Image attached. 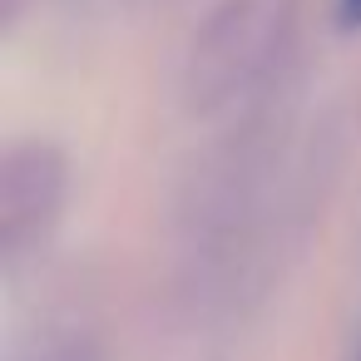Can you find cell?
Here are the masks:
<instances>
[{"instance_id":"obj_3","label":"cell","mask_w":361,"mask_h":361,"mask_svg":"<svg viewBox=\"0 0 361 361\" xmlns=\"http://www.w3.org/2000/svg\"><path fill=\"white\" fill-rule=\"evenodd\" d=\"M336 16H341V25L361 30V0H336Z\"/></svg>"},{"instance_id":"obj_2","label":"cell","mask_w":361,"mask_h":361,"mask_svg":"<svg viewBox=\"0 0 361 361\" xmlns=\"http://www.w3.org/2000/svg\"><path fill=\"white\" fill-rule=\"evenodd\" d=\"M65 159L55 144H16L0 164V243L20 252L45 238L55 213L65 208Z\"/></svg>"},{"instance_id":"obj_1","label":"cell","mask_w":361,"mask_h":361,"mask_svg":"<svg viewBox=\"0 0 361 361\" xmlns=\"http://www.w3.org/2000/svg\"><path fill=\"white\" fill-rule=\"evenodd\" d=\"M297 25V0H223L183 55V104L218 114L252 99L282 65Z\"/></svg>"}]
</instances>
